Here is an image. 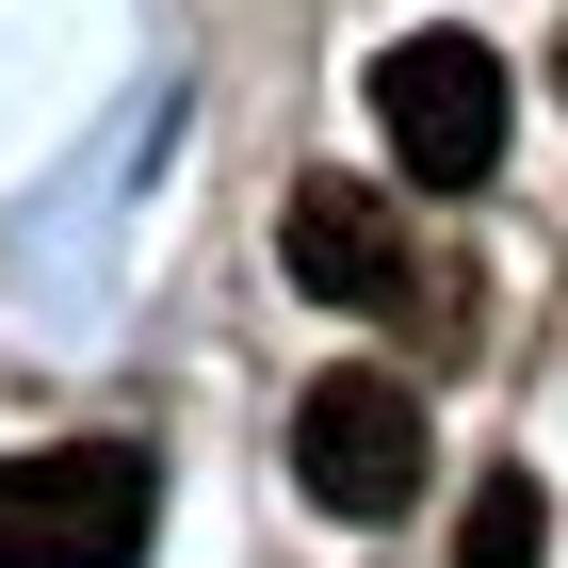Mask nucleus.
<instances>
[{"label":"nucleus","mask_w":568,"mask_h":568,"mask_svg":"<svg viewBox=\"0 0 568 568\" xmlns=\"http://www.w3.org/2000/svg\"><path fill=\"white\" fill-rule=\"evenodd\" d=\"M163 520L146 438H33L0 455V568H131Z\"/></svg>","instance_id":"1"},{"label":"nucleus","mask_w":568,"mask_h":568,"mask_svg":"<svg viewBox=\"0 0 568 568\" xmlns=\"http://www.w3.org/2000/svg\"><path fill=\"white\" fill-rule=\"evenodd\" d=\"M293 487L325 504V520H406L423 504V390L406 374H308L293 390Z\"/></svg>","instance_id":"2"},{"label":"nucleus","mask_w":568,"mask_h":568,"mask_svg":"<svg viewBox=\"0 0 568 568\" xmlns=\"http://www.w3.org/2000/svg\"><path fill=\"white\" fill-rule=\"evenodd\" d=\"M374 131H390V163L423 179V195H471V179L504 163V65H487L471 33L374 49Z\"/></svg>","instance_id":"3"},{"label":"nucleus","mask_w":568,"mask_h":568,"mask_svg":"<svg viewBox=\"0 0 568 568\" xmlns=\"http://www.w3.org/2000/svg\"><path fill=\"white\" fill-rule=\"evenodd\" d=\"M276 261H293V293H308V308L423 325V244H406V195H390V179H293Z\"/></svg>","instance_id":"4"},{"label":"nucleus","mask_w":568,"mask_h":568,"mask_svg":"<svg viewBox=\"0 0 568 568\" xmlns=\"http://www.w3.org/2000/svg\"><path fill=\"white\" fill-rule=\"evenodd\" d=\"M552 552V487L536 471H487L471 504H455V568H536Z\"/></svg>","instance_id":"5"},{"label":"nucleus","mask_w":568,"mask_h":568,"mask_svg":"<svg viewBox=\"0 0 568 568\" xmlns=\"http://www.w3.org/2000/svg\"><path fill=\"white\" fill-rule=\"evenodd\" d=\"M552 98H568V33H552Z\"/></svg>","instance_id":"6"}]
</instances>
